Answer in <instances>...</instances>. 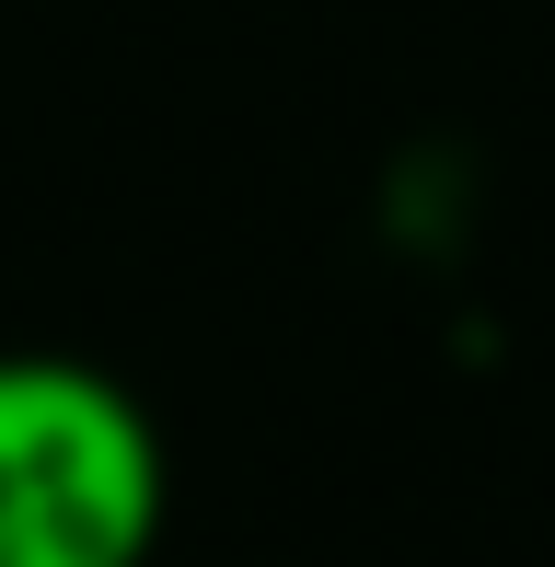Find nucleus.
Returning a JSON list of instances; mask_svg holds the SVG:
<instances>
[{"label":"nucleus","instance_id":"1","mask_svg":"<svg viewBox=\"0 0 555 567\" xmlns=\"http://www.w3.org/2000/svg\"><path fill=\"white\" fill-rule=\"evenodd\" d=\"M163 429L105 359L0 348V567H150Z\"/></svg>","mask_w":555,"mask_h":567}]
</instances>
